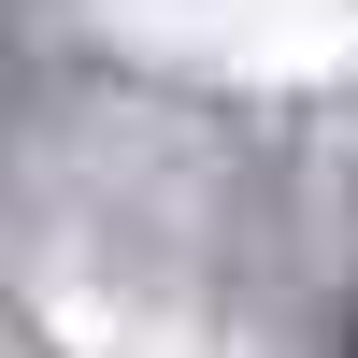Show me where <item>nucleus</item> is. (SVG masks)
Segmentation results:
<instances>
[{
  "label": "nucleus",
  "mask_w": 358,
  "mask_h": 358,
  "mask_svg": "<svg viewBox=\"0 0 358 358\" xmlns=\"http://www.w3.org/2000/svg\"><path fill=\"white\" fill-rule=\"evenodd\" d=\"M344 358H358V344H344Z\"/></svg>",
  "instance_id": "f257e3e1"
}]
</instances>
